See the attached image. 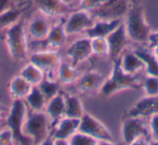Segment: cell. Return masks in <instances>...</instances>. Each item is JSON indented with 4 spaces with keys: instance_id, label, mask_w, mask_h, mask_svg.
I'll list each match as a JSON object with an SVG mask.
<instances>
[{
    "instance_id": "2e32d148",
    "label": "cell",
    "mask_w": 158,
    "mask_h": 145,
    "mask_svg": "<svg viewBox=\"0 0 158 145\" xmlns=\"http://www.w3.org/2000/svg\"><path fill=\"white\" fill-rule=\"evenodd\" d=\"M156 113H158V95H145L130 108L127 117H142L146 119Z\"/></svg>"
},
{
    "instance_id": "484cf974",
    "label": "cell",
    "mask_w": 158,
    "mask_h": 145,
    "mask_svg": "<svg viewBox=\"0 0 158 145\" xmlns=\"http://www.w3.org/2000/svg\"><path fill=\"white\" fill-rule=\"evenodd\" d=\"M84 114L85 110L81 100L74 94L65 95V115L64 116L80 119Z\"/></svg>"
},
{
    "instance_id": "83f0119b",
    "label": "cell",
    "mask_w": 158,
    "mask_h": 145,
    "mask_svg": "<svg viewBox=\"0 0 158 145\" xmlns=\"http://www.w3.org/2000/svg\"><path fill=\"white\" fill-rule=\"evenodd\" d=\"M23 9L12 7L3 13H0V31L5 28H9L11 25L21 20L23 14Z\"/></svg>"
},
{
    "instance_id": "f35d334b",
    "label": "cell",
    "mask_w": 158,
    "mask_h": 145,
    "mask_svg": "<svg viewBox=\"0 0 158 145\" xmlns=\"http://www.w3.org/2000/svg\"><path fill=\"white\" fill-rule=\"evenodd\" d=\"M151 51L153 52V54L155 55V56L158 59V44H156V46L152 47V48H151Z\"/></svg>"
},
{
    "instance_id": "ffe728a7",
    "label": "cell",
    "mask_w": 158,
    "mask_h": 145,
    "mask_svg": "<svg viewBox=\"0 0 158 145\" xmlns=\"http://www.w3.org/2000/svg\"><path fill=\"white\" fill-rule=\"evenodd\" d=\"M68 37L69 36L67 35V33L65 31L64 22H59L51 26L50 31H49L44 41H46L47 46L49 47V49L59 50L62 47L65 46Z\"/></svg>"
},
{
    "instance_id": "6da1fadb",
    "label": "cell",
    "mask_w": 158,
    "mask_h": 145,
    "mask_svg": "<svg viewBox=\"0 0 158 145\" xmlns=\"http://www.w3.org/2000/svg\"><path fill=\"white\" fill-rule=\"evenodd\" d=\"M5 41L10 56L15 61H24L29 55L28 35L25 22L21 19L7 28Z\"/></svg>"
},
{
    "instance_id": "ac0fdd59",
    "label": "cell",
    "mask_w": 158,
    "mask_h": 145,
    "mask_svg": "<svg viewBox=\"0 0 158 145\" xmlns=\"http://www.w3.org/2000/svg\"><path fill=\"white\" fill-rule=\"evenodd\" d=\"M123 23V19L115 20H95L94 24L86 31V36L89 38L94 37H107L112 31H114L119 25Z\"/></svg>"
},
{
    "instance_id": "cb8c5ba5",
    "label": "cell",
    "mask_w": 158,
    "mask_h": 145,
    "mask_svg": "<svg viewBox=\"0 0 158 145\" xmlns=\"http://www.w3.org/2000/svg\"><path fill=\"white\" fill-rule=\"evenodd\" d=\"M19 75H21L25 80H27L31 86H38L46 77V74L38 66L31 62H27V64L23 66Z\"/></svg>"
},
{
    "instance_id": "d4e9b609",
    "label": "cell",
    "mask_w": 158,
    "mask_h": 145,
    "mask_svg": "<svg viewBox=\"0 0 158 145\" xmlns=\"http://www.w3.org/2000/svg\"><path fill=\"white\" fill-rule=\"evenodd\" d=\"M134 52L144 63V70L146 75L158 77V59L153 54V52L144 49H136Z\"/></svg>"
},
{
    "instance_id": "ab89813d",
    "label": "cell",
    "mask_w": 158,
    "mask_h": 145,
    "mask_svg": "<svg viewBox=\"0 0 158 145\" xmlns=\"http://www.w3.org/2000/svg\"><path fill=\"white\" fill-rule=\"evenodd\" d=\"M75 0H64V2H66L67 5H69V6H72V3L74 2Z\"/></svg>"
},
{
    "instance_id": "836d02e7",
    "label": "cell",
    "mask_w": 158,
    "mask_h": 145,
    "mask_svg": "<svg viewBox=\"0 0 158 145\" xmlns=\"http://www.w3.org/2000/svg\"><path fill=\"white\" fill-rule=\"evenodd\" d=\"M148 129L152 139L151 143H157L158 144V113L149 117Z\"/></svg>"
},
{
    "instance_id": "ba28073f",
    "label": "cell",
    "mask_w": 158,
    "mask_h": 145,
    "mask_svg": "<svg viewBox=\"0 0 158 145\" xmlns=\"http://www.w3.org/2000/svg\"><path fill=\"white\" fill-rule=\"evenodd\" d=\"M95 19L91 14V12L86 10L78 9L72 11L64 21L65 31L68 36L85 34L93 24Z\"/></svg>"
},
{
    "instance_id": "f1b7e54d",
    "label": "cell",
    "mask_w": 158,
    "mask_h": 145,
    "mask_svg": "<svg viewBox=\"0 0 158 145\" xmlns=\"http://www.w3.org/2000/svg\"><path fill=\"white\" fill-rule=\"evenodd\" d=\"M38 88L44 93L47 101L52 99L54 95L61 92V82L59 80H52L49 77H44V80L38 85Z\"/></svg>"
},
{
    "instance_id": "f546056e",
    "label": "cell",
    "mask_w": 158,
    "mask_h": 145,
    "mask_svg": "<svg viewBox=\"0 0 158 145\" xmlns=\"http://www.w3.org/2000/svg\"><path fill=\"white\" fill-rule=\"evenodd\" d=\"M91 39V48L94 55L98 56H108L110 47L105 37H94Z\"/></svg>"
},
{
    "instance_id": "30bf717a",
    "label": "cell",
    "mask_w": 158,
    "mask_h": 145,
    "mask_svg": "<svg viewBox=\"0 0 158 145\" xmlns=\"http://www.w3.org/2000/svg\"><path fill=\"white\" fill-rule=\"evenodd\" d=\"M129 0H107L102 7L91 12L95 20L123 19L130 10Z\"/></svg>"
},
{
    "instance_id": "8992f818",
    "label": "cell",
    "mask_w": 158,
    "mask_h": 145,
    "mask_svg": "<svg viewBox=\"0 0 158 145\" xmlns=\"http://www.w3.org/2000/svg\"><path fill=\"white\" fill-rule=\"evenodd\" d=\"M121 136L126 144H147L151 143L148 138V125L142 117H127L121 125Z\"/></svg>"
},
{
    "instance_id": "277c9868",
    "label": "cell",
    "mask_w": 158,
    "mask_h": 145,
    "mask_svg": "<svg viewBox=\"0 0 158 145\" xmlns=\"http://www.w3.org/2000/svg\"><path fill=\"white\" fill-rule=\"evenodd\" d=\"M51 127H53L52 122L44 110L36 112L28 110L24 132L31 139V143L44 144L52 131Z\"/></svg>"
},
{
    "instance_id": "e0dca14e",
    "label": "cell",
    "mask_w": 158,
    "mask_h": 145,
    "mask_svg": "<svg viewBox=\"0 0 158 145\" xmlns=\"http://www.w3.org/2000/svg\"><path fill=\"white\" fill-rule=\"evenodd\" d=\"M104 81H105V76L99 72L90 70L85 72L84 75H80L76 82L79 91L85 93H92L100 91Z\"/></svg>"
},
{
    "instance_id": "4fadbf2b",
    "label": "cell",
    "mask_w": 158,
    "mask_h": 145,
    "mask_svg": "<svg viewBox=\"0 0 158 145\" xmlns=\"http://www.w3.org/2000/svg\"><path fill=\"white\" fill-rule=\"evenodd\" d=\"M51 26H52L51 19L38 11L37 13L31 16V20L27 23V35L35 41H42L48 36Z\"/></svg>"
},
{
    "instance_id": "9a60e30c",
    "label": "cell",
    "mask_w": 158,
    "mask_h": 145,
    "mask_svg": "<svg viewBox=\"0 0 158 145\" xmlns=\"http://www.w3.org/2000/svg\"><path fill=\"white\" fill-rule=\"evenodd\" d=\"M79 123H80V119L64 116L53 126L54 129H52L51 131L50 138H49L50 140L47 141V143H51L52 139H61V140L68 141L73 134L78 131Z\"/></svg>"
},
{
    "instance_id": "7a4b0ae2",
    "label": "cell",
    "mask_w": 158,
    "mask_h": 145,
    "mask_svg": "<svg viewBox=\"0 0 158 145\" xmlns=\"http://www.w3.org/2000/svg\"><path fill=\"white\" fill-rule=\"evenodd\" d=\"M140 87L136 76L130 75L123 72L121 68L119 60L113 62V68L110 76L105 78V81L100 89V94L103 97H110V95L118 93L123 90L129 89H136Z\"/></svg>"
},
{
    "instance_id": "d590c367",
    "label": "cell",
    "mask_w": 158,
    "mask_h": 145,
    "mask_svg": "<svg viewBox=\"0 0 158 145\" xmlns=\"http://www.w3.org/2000/svg\"><path fill=\"white\" fill-rule=\"evenodd\" d=\"M147 44H148L149 48L158 44V31H151L148 37V41H147Z\"/></svg>"
},
{
    "instance_id": "e575fe53",
    "label": "cell",
    "mask_w": 158,
    "mask_h": 145,
    "mask_svg": "<svg viewBox=\"0 0 158 145\" xmlns=\"http://www.w3.org/2000/svg\"><path fill=\"white\" fill-rule=\"evenodd\" d=\"M15 143L14 134L9 127L0 130V145H10Z\"/></svg>"
},
{
    "instance_id": "3957f363",
    "label": "cell",
    "mask_w": 158,
    "mask_h": 145,
    "mask_svg": "<svg viewBox=\"0 0 158 145\" xmlns=\"http://www.w3.org/2000/svg\"><path fill=\"white\" fill-rule=\"evenodd\" d=\"M128 37L138 44H145L148 41L151 27L145 19L144 10L141 7H132L123 21Z\"/></svg>"
},
{
    "instance_id": "8d00e7d4",
    "label": "cell",
    "mask_w": 158,
    "mask_h": 145,
    "mask_svg": "<svg viewBox=\"0 0 158 145\" xmlns=\"http://www.w3.org/2000/svg\"><path fill=\"white\" fill-rule=\"evenodd\" d=\"M8 114H9V108H7L2 104H0V126L2 123H6Z\"/></svg>"
},
{
    "instance_id": "9c48e42d",
    "label": "cell",
    "mask_w": 158,
    "mask_h": 145,
    "mask_svg": "<svg viewBox=\"0 0 158 145\" xmlns=\"http://www.w3.org/2000/svg\"><path fill=\"white\" fill-rule=\"evenodd\" d=\"M27 60L28 62L38 66L46 75H48L51 72H56L57 67L62 62V56L57 50L46 49L31 53Z\"/></svg>"
},
{
    "instance_id": "44dd1931",
    "label": "cell",
    "mask_w": 158,
    "mask_h": 145,
    "mask_svg": "<svg viewBox=\"0 0 158 145\" xmlns=\"http://www.w3.org/2000/svg\"><path fill=\"white\" fill-rule=\"evenodd\" d=\"M119 63H120V66L123 69V72H126L127 74H130V75L136 76L139 72L144 70V63L136 55L134 50H126L120 56V59H119Z\"/></svg>"
},
{
    "instance_id": "603a6c76",
    "label": "cell",
    "mask_w": 158,
    "mask_h": 145,
    "mask_svg": "<svg viewBox=\"0 0 158 145\" xmlns=\"http://www.w3.org/2000/svg\"><path fill=\"white\" fill-rule=\"evenodd\" d=\"M80 77V72L70 62H61L56 69V78L61 85H70L74 84Z\"/></svg>"
},
{
    "instance_id": "7402d4cb",
    "label": "cell",
    "mask_w": 158,
    "mask_h": 145,
    "mask_svg": "<svg viewBox=\"0 0 158 145\" xmlns=\"http://www.w3.org/2000/svg\"><path fill=\"white\" fill-rule=\"evenodd\" d=\"M33 87L21 75L14 76L9 82V95L12 100H24Z\"/></svg>"
},
{
    "instance_id": "d6986e66",
    "label": "cell",
    "mask_w": 158,
    "mask_h": 145,
    "mask_svg": "<svg viewBox=\"0 0 158 145\" xmlns=\"http://www.w3.org/2000/svg\"><path fill=\"white\" fill-rule=\"evenodd\" d=\"M44 112L50 118L52 126H54L65 115V95L60 92L52 99L48 100L44 107Z\"/></svg>"
},
{
    "instance_id": "8fae6325",
    "label": "cell",
    "mask_w": 158,
    "mask_h": 145,
    "mask_svg": "<svg viewBox=\"0 0 158 145\" xmlns=\"http://www.w3.org/2000/svg\"><path fill=\"white\" fill-rule=\"evenodd\" d=\"M66 55L70 63L74 65L82 63L87 61L93 55L92 48H91V39L87 36L78 38L73 41L66 49Z\"/></svg>"
},
{
    "instance_id": "4316f807",
    "label": "cell",
    "mask_w": 158,
    "mask_h": 145,
    "mask_svg": "<svg viewBox=\"0 0 158 145\" xmlns=\"http://www.w3.org/2000/svg\"><path fill=\"white\" fill-rule=\"evenodd\" d=\"M24 101L29 110H36V112L44 110L47 104V99L37 86L33 87L28 95L24 99Z\"/></svg>"
},
{
    "instance_id": "d6a6232c",
    "label": "cell",
    "mask_w": 158,
    "mask_h": 145,
    "mask_svg": "<svg viewBox=\"0 0 158 145\" xmlns=\"http://www.w3.org/2000/svg\"><path fill=\"white\" fill-rule=\"evenodd\" d=\"M106 1L107 0H80L79 1V9L92 12L102 7Z\"/></svg>"
},
{
    "instance_id": "5b68a950",
    "label": "cell",
    "mask_w": 158,
    "mask_h": 145,
    "mask_svg": "<svg viewBox=\"0 0 158 145\" xmlns=\"http://www.w3.org/2000/svg\"><path fill=\"white\" fill-rule=\"evenodd\" d=\"M27 114H28V107L24 100H13L11 107L9 108V114L6 119V125L12 130L14 134L15 143H20L23 145L31 143V139L24 132Z\"/></svg>"
},
{
    "instance_id": "5bb4252c",
    "label": "cell",
    "mask_w": 158,
    "mask_h": 145,
    "mask_svg": "<svg viewBox=\"0 0 158 145\" xmlns=\"http://www.w3.org/2000/svg\"><path fill=\"white\" fill-rule=\"evenodd\" d=\"M37 10L50 19L62 18L72 12L70 6L64 0H33Z\"/></svg>"
},
{
    "instance_id": "4dcf8cb0",
    "label": "cell",
    "mask_w": 158,
    "mask_h": 145,
    "mask_svg": "<svg viewBox=\"0 0 158 145\" xmlns=\"http://www.w3.org/2000/svg\"><path fill=\"white\" fill-rule=\"evenodd\" d=\"M69 144L72 145H97L100 144L95 139H93L92 136L88 135L87 133H84L81 131H77L76 133H74L68 140Z\"/></svg>"
},
{
    "instance_id": "7c38bea8",
    "label": "cell",
    "mask_w": 158,
    "mask_h": 145,
    "mask_svg": "<svg viewBox=\"0 0 158 145\" xmlns=\"http://www.w3.org/2000/svg\"><path fill=\"white\" fill-rule=\"evenodd\" d=\"M106 39H107L108 47H110L108 57L112 60V62L117 61L120 59L123 53L126 51L128 41L130 40L128 37L127 31H126L125 24L121 23L114 31H112L106 37Z\"/></svg>"
},
{
    "instance_id": "52a82bcc",
    "label": "cell",
    "mask_w": 158,
    "mask_h": 145,
    "mask_svg": "<svg viewBox=\"0 0 158 145\" xmlns=\"http://www.w3.org/2000/svg\"><path fill=\"white\" fill-rule=\"evenodd\" d=\"M78 130L92 136L99 143H105V144L114 143L113 135L108 130V128L103 122H101L99 119H97L88 113H85L80 118Z\"/></svg>"
},
{
    "instance_id": "74e56055",
    "label": "cell",
    "mask_w": 158,
    "mask_h": 145,
    "mask_svg": "<svg viewBox=\"0 0 158 145\" xmlns=\"http://www.w3.org/2000/svg\"><path fill=\"white\" fill-rule=\"evenodd\" d=\"M12 7V0H0V13H3Z\"/></svg>"
},
{
    "instance_id": "1f68e13d",
    "label": "cell",
    "mask_w": 158,
    "mask_h": 145,
    "mask_svg": "<svg viewBox=\"0 0 158 145\" xmlns=\"http://www.w3.org/2000/svg\"><path fill=\"white\" fill-rule=\"evenodd\" d=\"M142 87L146 95H149V97L158 95V77L146 75V77L143 80Z\"/></svg>"
}]
</instances>
